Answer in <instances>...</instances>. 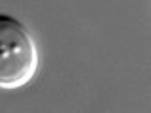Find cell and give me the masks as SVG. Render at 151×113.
<instances>
[{
    "label": "cell",
    "mask_w": 151,
    "mask_h": 113,
    "mask_svg": "<svg viewBox=\"0 0 151 113\" xmlns=\"http://www.w3.org/2000/svg\"><path fill=\"white\" fill-rule=\"evenodd\" d=\"M40 53L32 34L19 19L0 13V89L15 91L34 79Z\"/></svg>",
    "instance_id": "cell-1"
}]
</instances>
